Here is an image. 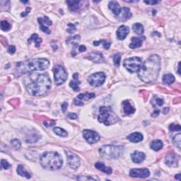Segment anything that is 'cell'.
<instances>
[{
    "instance_id": "4dcf8cb0",
    "label": "cell",
    "mask_w": 181,
    "mask_h": 181,
    "mask_svg": "<svg viewBox=\"0 0 181 181\" xmlns=\"http://www.w3.org/2000/svg\"><path fill=\"white\" fill-rule=\"evenodd\" d=\"M95 97V94L92 93H86V94H79V96H77V98L79 100H88L91 99V98H94Z\"/></svg>"
},
{
    "instance_id": "b9f144b4",
    "label": "cell",
    "mask_w": 181,
    "mask_h": 181,
    "mask_svg": "<svg viewBox=\"0 0 181 181\" xmlns=\"http://www.w3.org/2000/svg\"><path fill=\"white\" fill-rule=\"evenodd\" d=\"M100 41H101V43H103L104 44V47L105 49L108 50L110 48V43H109V42H107L106 40H100Z\"/></svg>"
},
{
    "instance_id": "e575fe53",
    "label": "cell",
    "mask_w": 181,
    "mask_h": 181,
    "mask_svg": "<svg viewBox=\"0 0 181 181\" xmlns=\"http://www.w3.org/2000/svg\"><path fill=\"white\" fill-rule=\"evenodd\" d=\"M11 144H12V146L14 147V149H16V150L19 149L21 146V143L20 140H17V139H14V140H12Z\"/></svg>"
},
{
    "instance_id": "db71d44e",
    "label": "cell",
    "mask_w": 181,
    "mask_h": 181,
    "mask_svg": "<svg viewBox=\"0 0 181 181\" xmlns=\"http://www.w3.org/2000/svg\"><path fill=\"white\" fill-rule=\"evenodd\" d=\"M178 74H180V62L178 63Z\"/></svg>"
},
{
    "instance_id": "f6af8a7d",
    "label": "cell",
    "mask_w": 181,
    "mask_h": 181,
    "mask_svg": "<svg viewBox=\"0 0 181 181\" xmlns=\"http://www.w3.org/2000/svg\"><path fill=\"white\" fill-rule=\"evenodd\" d=\"M74 104H75V105H77V106H83V105H84V103L82 102L81 100L78 99V98H75V99H74Z\"/></svg>"
},
{
    "instance_id": "7a4b0ae2",
    "label": "cell",
    "mask_w": 181,
    "mask_h": 181,
    "mask_svg": "<svg viewBox=\"0 0 181 181\" xmlns=\"http://www.w3.org/2000/svg\"><path fill=\"white\" fill-rule=\"evenodd\" d=\"M161 69V58L157 54H153L147 59L138 70V77L145 83L156 81Z\"/></svg>"
},
{
    "instance_id": "d6986e66",
    "label": "cell",
    "mask_w": 181,
    "mask_h": 181,
    "mask_svg": "<svg viewBox=\"0 0 181 181\" xmlns=\"http://www.w3.org/2000/svg\"><path fill=\"white\" fill-rule=\"evenodd\" d=\"M131 157L134 163H140L144 160L145 154L143 152H141V151H136L133 153H132Z\"/></svg>"
},
{
    "instance_id": "5b68a950",
    "label": "cell",
    "mask_w": 181,
    "mask_h": 181,
    "mask_svg": "<svg viewBox=\"0 0 181 181\" xmlns=\"http://www.w3.org/2000/svg\"><path fill=\"white\" fill-rule=\"evenodd\" d=\"M119 117L113 112L110 107L101 106L99 109V115L98 120L100 123H104L105 125H110L119 121Z\"/></svg>"
},
{
    "instance_id": "f35d334b",
    "label": "cell",
    "mask_w": 181,
    "mask_h": 181,
    "mask_svg": "<svg viewBox=\"0 0 181 181\" xmlns=\"http://www.w3.org/2000/svg\"><path fill=\"white\" fill-rule=\"evenodd\" d=\"M1 166L3 169L7 170V169H8V168H9L10 167H11V165H10L9 162L6 161V160L2 159L1 161Z\"/></svg>"
},
{
    "instance_id": "ffe728a7",
    "label": "cell",
    "mask_w": 181,
    "mask_h": 181,
    "mask_svg": "<svg viewBox=\"0 0 181 181\" xmlns=\"http://www.w3.org/2000/svg\"><path fill=\"white\" fill-rule=\"evenodd\" d=\"M80 81H79V74L78 73H75L73 74V80L69 82V86L75 91H79L80 90L79 88Z\"/></svg>"
},
{
    "instance_id": "681fc988",
    "label": "cell",
    "mask_w": 181,
    "mask_h": 181,
    "mask_svg": "<svg viewBox=\"0 0 181 181\" xmlns=\"http://www.w3.org/2000/svg\"><path fill=\"white\" fill-rule=\"evenodd\" d=\"M159 113H160V110H155L153 112L152 114H151V116L153 117H156L159 115Z\"/></svg>"
},
{
    "instance_id": "9a60e30c",
    "label": "cell",
    "mask_w": 181,
    "mask_h": 181,
    "mask_svg": "<svg viewBox=\"0 0 181 181\" xmlns=\"http://www.w3.org/2000/svg\"><path fill=\"white\" fill-rule=\"evenodd\" d=\"M131 16L132 13L130 12L129 8L123 7L121 8L120 12L116 17L117 19H119V21H127V19H129V18H131Z\"/></svg>"
},
{
    "instance_id": "277c9868",
    "label": "cell",
    "mask_w": 181,
    "mask_h": 181,
    "mask_svg": "<svg viewBox=\"0 0 181 181\" xmlns=\"http://www.w3.org/2000/svg\"><path fill=\"white\" fill-rule=\"evenodd\" d=\"M41 166L48 170H58L62 167L63 160L58 153L54 151L45 152L40 159Z\"/></svg>"
},
{
    "instance_id": "ee69618b",
    "label": "cell",
    "mask_w": 181,
    "mask_h": 181,
    "mask_svg": "<svg viewBox=\"0 0 181 181\" xmlns=\"http://www.w3.org/2000/svg\"><path fill=\"white\" fill-rule=\"evenodd\" d=\"M67 117H68L69 118L71 119V120H75V119L77 118V114H75V113H69L68 115H67Z\"/></svg>"
},
{
    "instance_id": "d590c367",
    "label": "cell",
    "mask_w": 181,
    "mask_h": 181,
    "mask_svg": "<svg viewBox=\"0 0 181 181\" xmlns=\"http://www.w3.org/2000/svg\"><path fill=\"white\" fill-rule=\"evenodd\" d=\"M121 60V55L120 54H116L113 56V62H114V64L115 66L118 67L120 65V63Z\"/></svg>"
},
{
    "instance_id": "ab89813d",
    "label": "cell",
    "mask_w": 181,
    "mask_h": 181,
    "mask_svg": "<svg viewBox=\"0 0 181 181\" xmlns=\"http://www.w3.org/2000/svg\"><path fill=\"white\" fill-rule=\"evenodd\" d=\"M67 26H68V28H67V32L69 33H74L76 31V26L75 25H74L73 24H69L67 25Z\"/></svg>"
},
{
    "instance_id": "7c38bea8",
    "label": "cell",
    "mask_w": 181,
    "mask_h": 181,
    "mask_svg": "<svg viewBox=\"0 0 181 181\" xmlns=\"http://www.w3.org/2000/svg\"><path fill=\"white\" fill-rule=\"evenodd\" d=\"M130 176L133 178H145L150 176V172L147 168H133L130 170Z\"/></svg>"
},
{
    "instance_id": "4fadbf2b",
    "label": "cell",
    "mask_w": 181,
    "mask_h": 181,
    "mask_svg": "<svg viewBox=\"0 0 181 181\" xmlns=\"http://www.w3.org/2000/svg\"><path fill=\"white\" fill-rule=\"evenodd\" d=\"M38 21L39 23L41 30L48 35L50 34L51 31H50L48 26H51L52 24L51 20L48 16H43V17H40L38 18Z\"/></svg>"
},
{
    "instance_id": "816d5d0a",
    "label": "cell",
    "mask_w": 181,
    "mask_h": 181,
    "mask_svg": "<svg viewBox=\"0 0 181 181\" xmlns=\"http://www.w3.org/2000/svg\"><path fill=\"white\" fill-rule=\"evenodd\" d=\"M54 125V122L52 121L50 123H48L47 122H44V125L46 127H50V126H53Z\"/></svg>"
},
{
    "instance_id": "60d3db41",
    "label": "cell",
    "mask_w": 181,
    "mask_h": 181,
    "mask_svg": "<svg viewBox=\"0 0 181 181\" xmlns=\"http://www.w3.org/2000/svg\"><path fill=\"white\" fill-rule=\"evenodd\" d=\"M78 180H96V179L91 178V177L89 176H79L77 178Z\"/></svg>"
},
{
    "instance_id": "e0dca14e",
    "label": "cell",
    "mask_w": 181,
    "mask_h": 181,
    "mask_svg": "<svg viewBox=\"0 0 181 181\" xmlns=\"http://www.w3.org/2000/svg\"><path fill=\"white\" fill-rule=\"evenodd\" d=\"M86 58L95 63H100L104 61V55L101 53H98V52H92V53L88 54Z\"/></svg>"
},
{
    "instance_id": "6da1fadb",
    "label": "cell",
    "mask_w": 181,
    "mask_h": 181,
    "mask_svg": "<svg viewBox=\"0 0 181 181\" xmlns=\"http://www.w3.org/2000/svg\"><path fill=\"white\" fill-rule=\"evenodd\" d=\"M26 89L33 96H43L51 88L52 81L47 73H31L24 79Z\"/></svg>"
},
{
    "instance_id": "d6a6232c",
    "label": "cell",
    "mask_w": 181,
    "mask_h": 181,
    "mask_svg": "<svg viewBox=\"0 0 181 181\" xmlns=\"http://www.w3.org/2000/svg\"><path fill=\"white\" fill-rule=\"evenodd\" d=\"M173 144L176 145L178 149H180L181 143V134H176V135H175L173 140Z\"/></svg>"
},
{
    "instance_id": "7402d4cb",
    "label": "cell",
    "mask_w": 181,
    "mask_h": 181,
    "mask_svg": "<svg viewBox=\"0 0 181 181\" xmlns=\"http://www.w3.org/2000/svg\"><path fill=\"white\" fill-rule=\"evenodd\" d=\"M127 140L131 142L137 143L141 142L143 140V135L140 132H134L129 136H127Z\"/></svg>"
},
{
    "instance_id": "c3c4849f",
    "label": "cell",
    "mask_w": 181,
    "mask_h": 181,
    "mask_svg": "<svg viewBox=\"0 0 181 181\" xmlns=\"http://www.w3.org/2000/svg\"><path fill=\"white\" fill-rule=\"evenodd\" d=\"M78 50H79V52H83L84 51H86V46H84V45H80V46H79V48H78Z\"/></svg>"
},
{
    "instance_id": "f546056e",
    "label": "cell",
    "mask_w": 181,
    "mask_h": 181,
    "mask_svg": "<svg viewBox=\"0 0 181 181\" xmlns=\"http://www.w3.org/2000/svg\"><path fill=\"white\" fill-rule=\"evenodd\" d=\"M175 81L174 76L171 74H167L163 77V82L165 84H171Z\"/></svg>"
},
{
    "instance_id": "f1b7e54d",
    "label": "cell",
    "mask_w": 181,
    "mask_h": 181,
    "mask_svg": "<svg viewBox=\"0 0 181 181\" xmlns=\"http://www.w3.org/2000/svg\"><path fill=\"white\" fill-rule=\"evenodd\" d=\"M132 30L134 33H136L138 35H142L144 33V27L141 24L139 23H136V24H133L132 26Z\"/></svg>"
},
{
    "instance_id": "2e32d148",
    "label": "cell",
    "mask_w": 181,
    "mask_h": 181,
    "mask_svg": "<svg viewBox=\"0 0 181 181\" xmlns=\"http://www.w3.org/2000/svg\"><path fill=\"white\" fill-rule=\"evenodd\" d=\"M130 32L129 27L123 25V26H120L117 31V38L120 41H123L126 37L127 36L128 33Z\"/></svg>"
},
{
    "instance_id": "1f68e13d",
    "label": "cell",
    "mask_w": 181,
    "mask_h": 181,
    "mask_svg": "<svg viewBox=\"0 0 181 181\" xmlns=\"http://www.w3.org/2000/svg\"><path fill=\"white\" fill-rule=\"evenodd\" d=\"M53 131L54 133L60 137H67V134H68L64 129L60 127H54Z\"/></svg>"
},
{
    "instance_id": "7dc6e473",
    "label": "cell",
    "mask_w": 181,
    "mask_h": 181,
    "mask_svg": "<svg viewBox=\"0 0 181 181\" xmlns=\"http://www.w3.org/2000/svg\"><path fill=\"white\" fill-rule=\"evenodd\" d=\"M31 11V9L30 8H26V10L25 11V12H23V13L21 14V16H22V17H24V16H26L27 14H29V12Z\"/></svg>"
},
{
    "instance_id": "ba28073f",
    "label": "cell",
    "mask_w": 181,
    "mask_h": 181,
    "mask_svg": "<svg viewBox=\"0 0 181 181\" xmlns=\"http://www.w3.org/2000/svg\"><path fill=\"white\" fill-rule=\"evenodd\" d=\"M67 73L65 69L61 65H58L54 69V79L56 85L60 86L64 84L67 79Z\"/></svg>"
},
{
    "instance_id": "8fae6325",
    "label": "cell",
    "mask_w": 181,
    "mask_h": 181,
    "mask_svg": "<svg viewBox=\"0 0 181 181\" xmlns=\"http://www.w3.org/2000/svg\"><path fill=\"white\" fill-rule=\"evenodd\" d=\"M83 136L86 142L89 143V144H94V143H96L100 140L99 134L96 132L93 131V130H84Z\"/></svg>"
},
{
    "instance_id": "44dd1931",
    "label": "cell",
    "mask_w": 181,
    "mask_h": 181,
    "mask_svg": "<svg viewBox=\"0 0 181 181\" xmlns=\"http://www.w3.org/2000/svg\"><path fill=\"white\" fill-rule=\"evenodd\" d=\"M108 7L111 11L113 12V14H115V16H117L120 12V9L121 8L120 7V5L117 2L115 1H111L109 2L108 5Z\"/></svg>"
},
{
    "instance_id": "83f0119b",
    "label": "cell",
    "mask_w": 181,
    "mask_h": 181,
    "mask_svg": "<svg viewBox=\"0 0 181 181\" xmlns=\"http://www.w3.org/2000/svg\"><path fill=\"white\" fill-rule=\"evenodd\" d=\"M33 41L35 42V47L38 48V47H40V45H41V43H42V39L41 38L38 37V34H36V33H34V34H33L32 36H31L30 38L28 39V44H31Z\"/></svg>"
},
{
    "instance_id": "603a6c76",
    "label": "cell",
    "mask_w": 181,
    "mask_h": 181,
    "mask_svg": "<svg viewBox=\"0 0 181 181\" xmlns=\"http://www.w3.org/2000/svg\"><path fill=\"white\" fill-rule=\"evenodd\" d=\"M83 3V2L80 1H67V4L68 5L69 9L72 12L79 11L80 7H81V4Z\"/></svg>"
},
{
    "instance_id": "74e56055",
    "label": "cell",
    "mask_w": 181,
    "mask_h": 181,
    "mask_svg": "<svg viewBox=\"0 0 181 181\" xmlns=\"http://www.w3.org/2000/svg\"><path fill=\"white\" fill-rule=\"evenodd\" d=\"M169 130L172 132L180 131L181 127L180 125H175V124H171V125H170V126H169Z\"/></svg>"
},
{
    "instance_id": "ac0fdd59",
    "label": "cell",
    "mask_w": 181,
    "mask_h": 181,
    "mask_svg": "<svg viewBox=\"0 0 181 181\" xmlns=\"http://www.w3.org/2000/svg\"><path fill=\"white\" fill-rule=\"evenodd\" d=\"M123 112L125 115H130L133 114L135 112V108H133L129 100H125L123 102Z\"/></svg>"
},
{
    "instance_id": "836d02e7",
    "label": "cell",
    "mask_w": 181,
    "mask_h": 181,
    "mask_svg": "<svg viewBox=\"0 0 181 181\" xmlns=\"http://www.w3.org/2000/svg\"><path fill=\"white\" fill-rule=\"evenodd\" d=\"M1 28L4 31H8L11 28V25L7 21H2L1 22Z\"/></svg>"
},
{
    "instance_id": "7bdbcfd3",
    "label": "cell",
    "mask_w": 181,
    "mask_h": 181,
    "mask_svg": "<svg viewBox=\"0 0 181 181\" xmlns=\"http://www.w3.org/2000/svg\"><path fill=\"white\" fill-rule=\"evenodd\" d=\"M15 52H16L15 46H14V45H10L9 47V48H8V52H9V54H13Z\"/></svg>"
},
{
    "instance_id": "30bf717a",
    "label": "cell",
    "mask_w": 181,
    "mask_h": 181,
    "mask_svg": "<svg viewBox=\"0 0 181 181\" xmlns=\"http://www.w3.org/2000/svg\"><path fill=\"white\" fill-rule=\"evenodd\" d=\"M69 166L74 170L77 169L80 166V159L77 155L69 151H65Z\"/></svg>"
},
{
    "instance_id": "f5cc1de1",
    "label": "cell",
    "mask_w": 181,
    "mask_h": 181,
    "mask_svg": "<svg viewBox=\"0 0 181 181\" xmlns=\"http://www.w3.org/2000/svg\"><path fill=\"white\" fill-rule=\"evenodd\" d=\"M180 177H181V175L180 174H177L176 176H175V178H176V179H177V180H180Z\"/></svg>"
},
{
    "instance_id": "cb8c5ba5",
    "label": "cell",
    "mask_w": 181,
    "mask_h": 181,
    "mask_svg": "<svg viewBox=\"0 0 181 181\" xmlns=\"http://www.w3.org/2000/svg\"><path fill=\"white\" fill-rule=\"evenodd\" d=\"M95 167L97 168L98 170H100V171L110 175L112 173L113 170L110 167H106L105 166V164L104 163H101V162H97L95 164Z\"/></svg>"
},
{
    "instance_id": "5bb4252c",
    "label": "cell",
    "mask_w": 181,
    "mask_h": 181,
    "mask_svg": "<svg viewBox=\"0 0 181 181\" xmlns=\"http://www.w3.org/2000/svg\"><path fill=\"white\" fill-rule=\"evenodd\" d=\"M179 157L174 153H169L166 158V164L170 167H176L178 164Z\"/></svg>"
},
{
    "instance_id": "9c48e42d",
    "label": "cell",
    "mask_w": 181,
    "mask_h": 181,
    "mask_svg": "<svg viewBox=\"0 0 181 181\" xmlns=\"http://www.w3.org/2000/svg\"><path fill=\"white\" fill-rule=\"evenodd\" d=\"M106 80V75L104 72H97L92 74L88 78V81L94 87H98L104 84Z\"/></svg>"
},
{
    "instance_id": "f907efd6",
    "label": "cell",
    "mask_w": 181,
    "mask_h": 181,
    "mask_svg": "<svg viewBox=\"0 0 181 181\" xmlns=\"http://www.w3.org/2000/svg\"><path fill=\"white\" fill-rule=\"evenodd\" d=\"M144 2L147 4V5H156V4L159 3V2L158 1H144Z\"/></svg>"
},
{
    "instance_id": "3957f363",
    "label": "cell",
    "mask_w": 181,
    "mask_h": 181,
    "mask_svg": "<svg viewBox=\"0 0 181 181\" xmlns=\"http://www.w3.org/2000/svg\"><path fill=\"white\" fill-rule=\"evenodd\" d=\"M49 66L50 62L47 59L36 58L17 62L16 64V70L17 74L22 75L33 71H43L47 69Z\"/></svg>"
},
{
    "instance_id": "52a82bcc",
    "label": "cell",
    "mask_w": 181,
    "mask_h": 181,
    "mask_svg": "<svg viewBox=\"0 0 181 181\" xmlns=\"http://www.w3.org/2000/svg\"><path fill=\"white\" fill-rule=\"evenodd\" d=\"M142 64V59L138 58V57H133V58L126 59L124 61V67L130 73H134L138 71Z\"/></svg>"
},
{
    "instance_id": "bcb514c9",
    "label": "cell",
    "mask_w": 181,
    "mask_h": 181,
    "mask_svg": "<svg viewBox=\"0 0 181 181\" xmlns=\"http://www.w3.org/2000/svg\"><path fill=\"white\" fill-rule=\"evenodd\" d=\"M67 107H68V104H67V102L63 103L62 105V110L63 113L66 112Z\"/></svg>"
},
{
    "instance_id": "8992f818",
    "label": "cell",
    "mask_w": 181,
    "mask_h": 181,
    "mask_svg": "<svg viewBox=\"0 0 181 181\" xmlns=\"http://www.w3.org/2000/svg\"><path fill=\"white\" fill-rule=\"evenodd\" d=\"M124 148L122 146L105 145L99 149V153L105 159H117L123 154Z\"/></svg>"
},
{
    "instance_id": "8d00e7d4",
    "label": "cell",
    "mask_w": 181,
    "mask_h": 181,
    "mask_svg": "<svg viewBox=\"0 0 181 181\" xmlns=\"http://www.w3.org/2000/svg\"><path fill=\"white\" fill-rule=\"evenodd\" d=\"M152 102H153L152 104L154 106H156H156H163V104L164 103L163 100H162L159 98H155L154 100H153Z\"/></svg>"
},
{
    "instance_id": "4316f807",
    "label": "cell",
    "mask_w": 181,
    "mask_h": 181,
    "mask_svg": "<svg viewBox=\"0 0 181 181\" xmlns=\"http://www.w3.org/2000/svg\"><path fill=\"white\" fill-rule=\"evenodd\" d=\"M17 173L18 174L21 176L25 177L26 178H31V174L27 171V170L25 169L24 166L23 165H18V168H17Z\"/></svg>"
},
{
    "instance_id": "d4e9b609",
    "label": "cell",
    "mask_w": 181,
    "mask_h": 181,
    "mask_svg": "<svg viewBox=\"0 0 181 181\" xmlns=\"http://www.w3.org/2000/svg\"><path fill=\"white\" fill-rule=\"evenodd\" d=\"M131 43L130 44V48L132 49H135L142 46L143 40L142 38H136L133 37L132 38Z\"/></svg>"
},
{
    "instance_id": "484cf974",
    "label": "cell",
    "mask_w": 181,
    "mask_h": 181,
    "mask_svg": "<svg viewBox=\"0 0 181 181\" xmlns=\"http://www.w3.org/2000/svg\"><path fill=\"white\" fill-rule=\"evenodd\" d=\"M150 147L151 149L154 150L156 151L161 150L163 147V142H161V140H153L151 142L150 144Z\"/></svg>"
}]
</instances>
